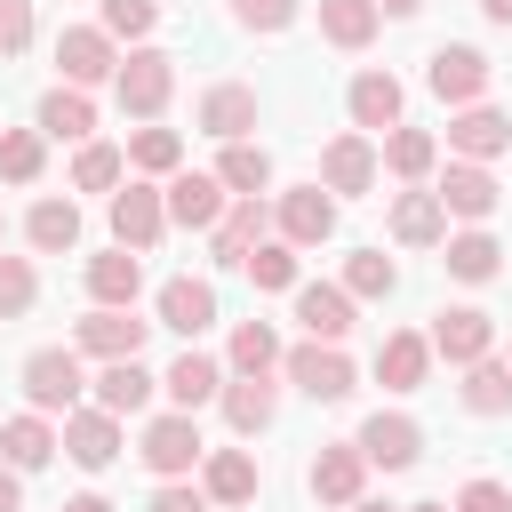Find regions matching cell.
<instances>
[{"label":"cell","mask_w":512,"mask_h":512,"mask_svg":"<svg viewBox=\"0 0 512 512\" xmlns=\"http://www.w3.org/2000/svg\"><path fill=\"white\" fill-rule=\"evenodd\" d=\"M112 88H120V112L160 120V104L176 96V56H168V48H128L120 72H112Z\"/></svg>","instance_id":"6da1fadb"},{"label":"cell","mask_w":512,"mask_h":512,"mask_svg":"<svg viewBox=\"0 0 512 512\" xmlns=\"http://www.w3.org/2000/svg\"><path fill=\"white\" fill-rule=\"evenodd\" d=\"M80 392H88V376H80V352H64V344H40L32 360H24V400L40 408V416H72L80 408Z\"/></svg>","instance_id":"7a4b0ae2"},{"label":"cell","mask_w":512,"mask_h":512,"mask_svg":"<svg viewBox=\"0 0 512 512\" xmlns=\"http://www.w3.org/2000/svg\"><path fill=\"white\" fill-rule=\"evenodd\" d=\"M136 456L160 472V480H184L200 456H208V440H200V424H192V408H168V416H152L144 424V440H136Z\"/></svg>","instance_id":"3957f363"},{"label":"cell","mask_w":512,"mask_h":512,"mask_svg":"<svg viewBox=\"0 0 512 512\" xmlns=\"http://www.w3.org/2000/svg\"><path fill=\"white\" fill-rule=\"evenodd\" d=\"M144 336H152V320H136L128 304H96V312L72 328V344H80V352H96V360H136V352H144Z\"/></svg>","instance_id":"277c9868"},{"label":"cell","mask_w":512,"mask_h":512,"mask_svg":"<svg viewBox=\"0 0 512 512\" xmlns=\"http://www.w3.org/2000/svg\"><path fill=\"white\" fill-rule=\"evenodd\" d=\"M56 64H64V80H72V88H96V80H112V72H120V56H112V32H104V24H64V32H56Z\"/></svg>","instance_id":"5b68a950"},{"label":"cell","mask_w":512,"mask_h":512,"mask_svg":"<svg viewBox=\"0 0 512 512\" xmlns=\"http://www.w3.org/2000/svg\"><path fill=\"white\" fill-rule=\"evenodd\" d=\"M280 368H288V384H296V392H312V400H352V360H344L336 344H320V336H312V344H296Z\"/></svg>","instance_id":"8992f818"},{"label":"cell","mask_w":512,"mask_h":512,"mask_svg":"<svg viewBox=\"0 0 512 512\" xmlns=\"http://www.w3.org/2000/svg\"><path fill=\"white\" fill-rule=\"evenodd\" d=\"M432 96L440 104H480V88H488V56L480 48H464V40H448V48H432Z\"/></svg>","instance_id":"52a82bcc"},{"label":"cell","mask_w":512,"mask_h":512,"mask_svg":"<svg viewBox=\"0 0 512 512\" xmlns=\"http://www.w3.org/2000/svg\"><path fill=\"white\" fill-rule=\"evenodd\" d=\"M160 232H168V192H152V184L112 192V240L120 248H152Z\"/></svg>","instance_id":"ba28073f"},{"label":"cell","mask_w":512,"mask_h":512,"mask_svg":"<svg viewBox=\"0 0 512 512\" xmlns=\"http://www.w3.org/2000/svg\"><path fill=\"white\" fill-rule=\"evenodd\" d=\"M488 344H496V320H488L480 304H456V312H440V320H432V352H440V360H456V368L488 360Z\"/></svg>","instance_id":"9c48e42d"},{"label":"cell","mask_w":512,"mask_h":512,"mask_svg":"<svg viewBox=\"0 0 512 512\" xmlns=\"http://www.w3.org/2000/svg\"><path fill=\"white\" fill-rule=\"evenodd\" d=\"M360 456H368V464H384V472H408V464L424 456V432H416V416H400V408L384 416V408H376V416L360 424Z\"/></svg>","instance_id":"30bf717a"},{"label":"cell","mask_w":512,"mask_h":512,"mask_svg":"<svg viewBox=\"0 0 512 512\" xmlns=\"http://www.w3.org/2000/svg\"><path fill=\"white\" fill-rule=\"evenodd\" d=\"M224 216V176H200V168H176L168 176V224H192V232H216Z\"/></svg>","instance_id":"8fae6325"},{"label":"cell","mask_w":512,"mask_h":512,"mask_svg":"<svg viewBox=\"0 0 512 512\" xmlns=\"http://www.w3.org/2000/svg\"><path fill=\"white\" fill-rule=\"evenodd\" d=\"M328 232H336V200H328L320 184L280 192V240H288V248H320Z\"/></svg>","instance_id":"7c38bea8"},{"label":"cell","mask_w":512,"mask_h":512,"mask_svg":"<svg viewBox=\"0 0 512 512\" xmlns=\"http://www.w3.org/2000/svg\"><path fill=\"white\" fill-rule=\"evenodd\" d=\"M256 240H264V192H232V208H224L216 232H208V256H216V264H248Z\"/></svg>","instance_id":"4fadbf2b"},{"label":"cell","mask_w":512,"mask_h":512,"mask_svg":"<svg viewBox=\"0 0 512 512\" xmlns=\"http://www.w3.org/2000/svg\"><path fill=\"white\" fill-rule=\"evenodd\" d=\"M64 456L88 464V472H104V464L120 456V416H112V408H72V416H64Z\"/></svg>","instance_id":"5bb4252c"},{"label":"cell","mask_w":512,"mask_h":512,"mask_svg":"<svg viewBox=\"0 0 512 512\" xmlns=\"http://www.w3.org/2000/svg\"><path fill=\"white\" fill-rule=\"evenodd\" d=\"M360 488H368V456H360V440H336V448L312 456V496H320V504H360Z\"/></svg>","instance_id":"9a60e30c"},{"label":"cell","mask_w":512,"mask_h":512,"mask_svg":"<svg viewBox=\"0 0 512 512\" xmlns=\"http://www.w3.org/2000/svg\"><path fill=\"white\" fill-rule=\"evenodd\" d=\"M448 144H456L464 160H496V152L512 144V120H504L496 104H456V120H448Z\"/></svg>","instance_id":"2e32d148"},{"label":"cell","mask_w":512,"mask_h":512,"mask_svg":"<svg viewBox=\"0 0 512 512\" xmlns=\"http://www.w3.org/2000/svg\"><path fill=\"white\" fill-rule=\"evenodd\" d=\"M432 192H440V208H448V216H472V224H480V216H496V200H504V192H496V176H488L480 160H456Z\"/></svg>","instance_id":"e0dca14e"},{"label":"cell","mask_w":512,"mask_h":512,"mask_svg":"<svg viewBox=\"0 0 512 512\" xmlns=\"http://www.w3.org/2000/svg\"><path fill=\"white\" fill-rule=\"evenodd\" d=\"M424 368H432V336L392 328V336L376 344V376H384V392H416V384H424Z\"/></svg>","instance_id":"ac0fdd59"},{"label":"cell","mask_w":512,"mask_h":512,"mask_svg":"<svg viewBox=\"0 0 512 512\" xmlns=\"http://www.w3.org/2000/svg\"><path fill=\"white\" fill-rule=\"evenodd\" d=\"M216 400H224V424H232V432H264L272 408H280V384H272V368H264V376H232Z\"/></svg>","instance_id":"d6986e66"},{"label":"cell","mask_w":512,"mask_h":512,"mask_svg":"<svg viewBox=\"0 0 512 512\" xmlns=\"http://www.w3.org/2000/svg\"><path fill=\"white\" fill-rule=\"evenodd\" d=\"M200 488H208V504H248L256 496V456L248 448H208L200 456Z\"/></svg>","instance_id":"ffe728a7"},{"label":"cell","mask_w":512,"mask_h":512,"mask_svg":"<svg viewBox=\"0 0 512 512\" xmlns=\"http://www.w3.org/2000/svg\"><path fill=\"white\" fill-rule=\"evenodd\" d=\"M88 128H96V104H88V88H48L40 96V136H56V144H88Z\"/></svg>","instance_id":"44dd1931"},{"label":"cell","mask_w":512,"mask_h":512,"mask_svg":"<svg viewBox=\"0 0 512 512\" xmlns=\"http://www.w3.org/2000/svg\"><path fill=\"white\" fill-rule=\"evenodd\" d=\"M200 128H208V136H224V144H240V136L256 128V88H240V80L208 88V96H200Z\"/></svg>","instance_id":"7402d4cb"},{"label":"cell","mask_w":512,"mask_h":512,"mask_svg":"<svg viewBox=\"0 0 512 512\" xmlns=\"http://www.w3.org/2000/svg\"><path fill=\"white\" fill-rule=\"evenodd\" d=\"M160 328H176V336L216 328V288H208V280H168V288H160Z\"/></svg>","instance_id":"603a6c76"},{"label":"cell","mask_w":512,"mask_h":512,"mask_svg":"<svg viewBox=\"0 0 512 512\" xmlns=\"http://www.w3.org/2000/svg\"><path fill=\"white\" fill-rule=\"evenodd\" d=\"M296 320H304V336H320V344H336V336L352 328V288H328V280H312V288H296Z\"/></svg>","instance_id":"cb8c5ba5"},{"label":"cell","mask_w":512,"mask_h":512,"mask_svg":"<svg viewBox=\"0 0 512 512\" xmlns=\"http://www.w3.org/2000/svg\"><path fill=\"white\" fill-rule=\"evenodd\" d=\"M344 104H352V128H400V80L392 72H360L344 88Z\"/></svg>","instance_id":"d4e9b609"},{"label":"cell","mask_w":512,"mask_h":512,"mask_svg":"<svg viewBox=\"0 0 512 512\" xmlns=\"http://www.w3.org/2000/svg\"><path fill=\"white\" fill-rule=\"evenodd\" d=\"M320 184H328V192H368V184H376V152H368V136H336V144L320 152Z\"/></svg>","instance_id":"484cf974"},{"label":"cell","mask_w":512,"mask_h":512,"mask_svg":"<svg viewBox=\"0 0 512 512\" xmlns=\"http://www.w3.org/2000/svg\"><path fill=\"white\" fill-rule=\"evenodd\" d=\"M440 232H448L440 192H400V200H392V240H400V248H432Z\"/></svg>","instance_id":"4316f807"},{"label":"cell","mask_w":512,"mask_h":512,"mask_svg":"<svg viewBox=\"0 0 512 512\" xmlns=\"http://www.w3.org/2000/svg\"><path fill=\"white\" fill-rule=\"evenodd\" d=\"M136 288H144L136 248H104V256H88V296H96V304H136Z\"/></svg>","instance_id":"83f0119b"},{"label":"cell","mask_w":512,"mask_h":512,"mask_svg":"<svg viewBox=\"0 0 512 512\" xmlns=\"http://www.w3.org/2000/svg\"><path fill=\"white\" fill-rule=\"evenodd\" d=\"M152 368L144 360H104V376H96V408H112V416H136L144 400H152Z\"/></svg>","instance_id":"f1b7e54d"},{"label":"cell","mask_w":512,"mask_h":512,"mask_svg":"<svg viewBox=\"0 0 512 512\" xmlns=\"http://www.w3.org/2000/svg\"><path fill=\"white\" fill-rule=\"evenodd\" d=\"M56 448H64V440L48 432V416H40V408H32V416H8V424H0V456H8L16 472H40V464H48Z\"/></svg>","instance_id":"f546056e"},{"label":"cell","mask_w":512,"mask_h":512,"mask_svg":"<svg viewBox=\"0 0 512 512\" xmlns=\"http://www.w3.org/2000/svg\"><path fill=\"white\" fill-rule=\"evenodd\" d=\"M160 392H168L176 408H200V400H216V392H224V368H216L208 352H184V360L160 376Z\"/></svg>","instance_id":"4dcf8cb0"},{"label":"cell","mask_w":512,"mask_h":512,"mask_svg":"<svg viewBox=\"0 0 512 512\" xmlns=\"http://www.w3.org/2000/svg\"><path fill=\"white\" fill-rule=\"evenodd\" d=\"M24 232H32L40 256H64V248H80V208H72V200H40V208L24 216Z\"/></svg>","instance_id":"1f68e13d"},{"label":"cell","mask_w":512,"mask_h":512,"mask_svg":"<svg viewBox=\"0 0 512 512\" xmlns=\"http://www.w3.org/2000/svg\"><path fill=\"white\" fill-rule=\"evenodd\" d=\"M464 408L472 416H504L512 408V360H472L464 368Z\"/></svg>","instance_id":"d6a6232c"},{"label":"cell","mask_w":512,"mask_h":512,"mask_svg":"<svg viewBox=\"0 0 512 512\" xmlns=\"http://www.w3.org/2000/svg\"><path fill=\"white\" fill-rule=\"evenodd\" d=\"M376 0H320V32L336 40V48H368L376 40Z\"/></svg>","instance_id":"836d02e7"},{"label":"cell","mask_w":512,"mask_h":512,"mask_svg":"<svg viewBox=\"0 0 512 512\" xmlns=\"http://www.w3.org/2000/svg\"><path fill=\"white\" fill-rule=\"evenodd\" d=\"M440 264H448L456 280H496V272H504V248H496V232H456Z\"/></svg>","instance_id":"e575fe53"},{"label":"cell","mask_w":512,"mask_h":512,"mask_svg":"<svg viewBox=\"0 0 512 512\" xmlns=\"http://www.w3.org/2000/svg\"><path fill=\"white\" fill-rule=\"evenodd\" d=\"M432 160H440V144H432L424 128H392V136H384V168H392V176L424 184V176H432Z\"/></svg>","instance_id":"d590c367"},{"label":"cell","mask_w":512,"mask_h":512,"mask_svg":"<svg viewBox=\"0 0 512 512\" xmlns=\"http://www.w3.org/2000/svg\"><path fill=\"white\" fill-rule=\"evenodd\" d=\"M216 176H224V192H264L272 184V152L264 144H224V160H216Z\"/></svg>","instance_id":"8d00e7d4"},{"label":"cell","mask_w":512,"mask_h":512,"mask_svg":"<svg viewBox=\"0 0 512 512\" xmlns=\"http://www.w3.org/2000/svg\"><path fill=\"white\" fill-rule=\"evenodd\" d=\"M40 160H48L40 128H0V176L8 184H40Z\"/></svg>","instance_id":"74e56055"},{"label":"cell","mask_w":512,"mask_h":512,"mask_svg":"<svg viewBox=\"0 0 512 512\" xmlns=\"http://www.w3.org/2000/svg\"><path fill=\"white\" fill-rule=\"evenodd\" d=\"M176 160H184L176 128H136V136H128V168H144V176H176Z\"/></svg>","instance_id":"f35d334b"},{"label":"cell","mask_w":512,"mask_h":512,"mask_svg":"<svg viewBox=\"0 0 512 512\" xmlns=\"http://www.w3.org/2000/svg\"><path fill=\"white\" fill-rule=\"evenodd\" d=\"M272 360H280V336H272L264 320H240V328H232V376H264Z\"/></svg>","instance_id":"ab89813d"},{"label":"cell","mask_w":512,"mask_h":512,"mask_svg":"<svg viewBox=\"0 0 512 512\" xmlns=\"http://www.w3.org/2000/svg\"><path fill=\"white\" fill-rule=\"evenodd\" d=\"M248 280L256 288H296V248L288 240H256L248 248Z\"/></svg>","instance_id":"60d3db41"},{"label":"cell","mask_w":512,"mask_h":512,"mask_svg":"<svg viewBox=\"0 0 512 512\" xmlns=\"http://www.w3.org/2000/svg\"><path fill=\"white\" fill-rule=\"evenodd\" d=\"M344 288H352V296H392V288H400V272H392V256L360 248V256H344Z\"/></svg>","instance_id":"b9f144b4"},{"label":"cell","mask_w":512,"mask_h":512,"mask_svg":"<svg viewBox=\"0 0 512 512\" xmlns=\"http://www.w3.org/2000/svg\"><path fill=\"white\" fill-rule=\"evenodd\" d=\"M120 168H128V160H120L112 144H80V160H72V184H80V192H112V184H120Z\"/></svg>","instance_id":"7bdbcfd3"},{"label":"cell","mask_w":512,"mask_h":512,"mask_svg":"<svg viewBox=\"0 0 512 512\" xmlns=\"http://www.w3.org/2000/svg\"><path fill=\"white\" fill-rule=\"evenodd\" d=\"M32 296H40L32 264H24V256H0V320H24V312H32Z\"/></svg>","instance_id":"ee69618b"},{"label":"cell","mask_w":512,"mask_h":512,"mask_svg":"<svg viewBox=\"0 0 512 512\" xmlns=\"http://www.w3.org/2000/svg\"><path fill=\"white\" fill-rule=\"evenodd\" d=\"M160 24V0H104V32H128V40H144Z\"/></svg>","instance_id":"f6af8a7d"},{"label":"cell","mask_w":512,"mask_h":512,"mask_svg":"<svg viewBox=\"0 0 512 512\" xmlns=\"http://www.w3.org/2000/svg\"><path fill=\"white\" fill-rule=\"evenodd\" d=\"M296 8H304V0H232V16H240L248 32H288Z\"/></svg>","instance_id":"bcb514c9"},{"label":"cell","mask_w":512,"mask_h":512,"mask_svg":"<svg viewBox=\"0 0 512 512\" xmlns=\"http://www.w3.org/2000/svg\"><path fill=\"white\" fill-rule=\"evenodd\" d=\"M32 48V0H0V56Z\"/></svg>","instance_id":"7dc6e473"},{"label":"cell","mask_w":512,"mask_h":512,"mask_svg":"<svg viewBox=\"0 0 512 512\" xmlns=\"http://www.w3.org/2000/svg\"><path fill=\"white\" fill-rule=\"evenodd\" d=\"M456 512H512V496H504L496 480H464V496H456Z\"/></svg>","instance_id":"c3c4849f"},{"label":"cell","mask_w":512,"mask_h":512,"mask_svg":"<svg viewBox=\"0 0 512 512\" xmlns=\"http://www.w3.org/2000/svg\"><path fill=\"white\" fill-rule=\"evenodd\" d=\"M144 512H208V488H184V480H168V488H160Z\"/></svg>","instance_id":"681fc988"},{"label":"cell","mask_w":512,"mask_h":512,"mask_svg":"<svg viewBox=\"0 0 512 512\" xmlns=\"http://www.w3.org/2000/svg\"><path fill=\"white\" fill-rule=\"evenodd\" d=\"M16 504H24V488H16V464L0 456V512H16Z\"/></svg>","instance_id":"f907efd6"},{"label":"cell","mask_w":512,"mask_h":512,"mask_svg":"<svg viewBox=\"0 0 512 512\" xmlns=\"http://www.w3.org/2000/svg\"><path fill=\"white\" fill-rule=\"evenodd\" d=\"M480 16L488 24H512V0H480Z\"/></svg>","instance_id":"816d5d0a"},{"label":"cell","mask_w":512,"mask_h":512,"mask_svg":"<svg viewBox=\"0 0 512 512\" xmlns=\"http://www.w3.org/2000/svg\"><path fill=\"white\" fill-rule=\"evenodd\" d=\"M64 512H112V504H104V496H72Z\"/></svg>","instance_id":"f5cc1de1"},{"label":"cell","mask_w":512,"mask_h":512,"mask_svg":"<svg viewBox=\"0 0 512 512\" xmlns=\"http://www.w3.org/2000/svg\"><path fill=\"white\" fill-rule=\"evenodd\" d=\"M376 8H384V16H416L424 0H376Z\"/></svg>","instance_id":"db71d44e"},{"label":"cell","mask_w":512,"mask_h":512,"mask_svg":"<svg viewBox=\"0 0 512 512\" xmlns=\"http://www.w3.org/2000/svg\"><path fill=\"white\" fill-rule=\"evenodd\" d=\"M344 512H392V504H368V496H360V504H344Z\"/></svg>","instance_id":"11a10c76"},{"label":"cell","mask_w":512,"mask_h":512,"mask_svg":"<svg viewBox=\"0 0 512 512\" xmlns=\"http://www.w3.org/2000/svg\"><path fill=\"white\" fill-rule=\"evenodd\" d=\"M408 512H448V504H408Z\"/></svg>","instance_id":"9f6ffc18"},{"label":"cell","mask_w":512,"mask_h":512,"mask_svg":"<svg viewBox=\"0 0 512 512\" xmlns=\"http://www.w3.org/2000/svg\"><path fill=\"white\" fill-rule=\"evenodd\" d=\"M0 240H8V216H0Z\"/></svg>","instance_id":"6f0895ef"}]
</instances>
